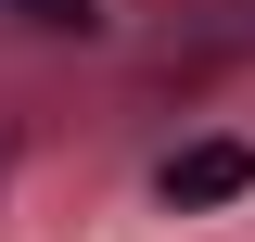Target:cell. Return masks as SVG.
<instances>
[{
  "label": "cell",
  "mask_w": 255,
  "mask_h": 242,
  "mask_svg": "<svg viewBox=\"0 0 255 242\" xmlns=\"http://www.w3.org/2000/svg\"><path fill=\"white\" fill-rule=\"evenodd\" d=\"M166 204H243V191H255V153L243 140H204V153H166Z\"/></svg>",
  "instance_id": "obj_1"
},
{
  "label": "cell",
  "mask_w": 255,
  "mask_h": 242,
  "mask_svg": "<svg viewBox=\"0 0 255 242\" xmlns=\"http://www.w3.org/2000/svg\"><path fill=\"white\" fill-rule=\"evenodd\" d=\"M0 13H26V26H90V0H0Z\"/></svg>",
  "instance_id": "obj_2"
}]
</instances>
